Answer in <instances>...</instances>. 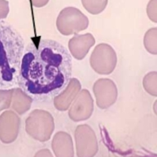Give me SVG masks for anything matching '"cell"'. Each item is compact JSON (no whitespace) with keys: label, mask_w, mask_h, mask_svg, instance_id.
<instances>
[{"label":"cell","mask_w":157,"mask_h":157,"mask_svg":"<svg viewBox=\"0 0 157 157\" xmlns=\"http://www.w3.org/2000/svg\"><path fill=\"white\" fill-rule=\"evenodd\" d=\"M90 64L98 74L109 75L113 73L117 64L116 51L108 43L97 45L90 57Z\"/></svg>","instance_id":"obj_5"},{"label":"cell","mask_w":157,"mask_h":157,"mask_svg":"<svg viewBox=\"0 0 157 157\" xmlns=\"http://www.w3.org/2000/svg\"><path fill=\"white\" fill-rule=\"evenodd\" d=\"M33 101L32 97L28 94L21 88H13V97L11 107L18 115L26 113L32 107Z\"/></svg>","instance_id":"obj_13"},{"label":"cell","mask_w":157,"mask_h":157,"mask_svg":"<svg viewBox=\"0 0 157 157\" xmlns=\"http://www.w3.org/2000/svg\"><path fill=\"white\" fill-rule=\"evenodd\" d=\"M55 129L54 119L51 113L43 109H35L25 120L27 134L40 142H46L51 137Z\"/></svg>","instance_id":"obj_3"},{"label":"cell","mask_w":157,"mask_h":157,"mask_svg":"<svg viewBox=\"0 0 157 157\" xmlns=\"http://www.w3.org/2000/svg\"><path fill=\"white\" fill-rule=\"evenodd\" d=\"M153 111H154V113L157 116V100L154 102V105H153Z\"/></svg>","instance_id":"obj_22"},{"label":"cell","mask_w":157,"mask_h":157,"mask_svg":"<svg viewBox=\"0 0 157 157\" xmlns=\"http://www.w3.org/2000/svg\"><path fill=\"white\" fill-rule=\"evenodd\" d=\"M21 128V118L17 113L6 110L0 115V141L10 144L16 141Z\"/></svg>","instance_id":"obj_9"},{"label":"cell","mask_w":157,"mask_h":157,"mask_svg":"<svg viewBox=\"0 0 157 157\" xmlns=\"http://www.w3.org/2000/svg\"><path fill=\"white\" fill-rule=\"evenodd\" d=\"M72 61L61 43L40 39L25 47L18 85L37 100L54 98L66 87L71 78Z\"/></svg>","instance_id":"obj_1"},{"label":"cell","mask_w":157,"mask_h":157,"mask_svg":"<svg viewBox=\"0 0 157 157\" xmlns=\"http://www.w3.org/2000/svg\"><path fill=\"white\" fill-rule=\"evenodd\" d=\"M93 92L96 104L99 109H107L116 103L118 89L116 83L108 78H99L93 86Z\"/></svg>","instance_id":"obj_7"},{"label":"cell","mask_w":157,"mask_h":157,"mask_svg":"<svg viewBox=\"0 0 157 157\" xmlns=\"http://www.w3.org/2000/svg\"><path fill=\"white\" fill-rule=\"evenodd\" d=\"M95 44V39L90 33L75 35L68 41V49L71 55L81 61L87 55L90 48Z\"/></svg>","instance_id":"obj_11"},{"label":"cell","mask_w":157,"mask_h":157,"mask_svg":"<svg viewBox=\"0 0 157 157\" xmlns=\"http://www.w3.org/2000/svg\"><path fill=\"white\" fill-rule=\"evenodd\" d=\"M51 148L56 157H74L75 155L72 138L64 131H58L54 134Z\"/></svg>","instance_id":"obj_12"},{"label":"cell","mask_w":157,"mask_h":157,"mask_svg":"<svg viewBox=\"0 0 157 157\" xmlns=\"http://www.w3.org/2000/svg\"><path fill=\"white\" fill-rule=\"evenodd\" d=\"M50 0H31V2L35 7H43L49 2Z\"/></svg>","instance_id":"obj_21"},{"label":"cell","mask_w":157,"mask_h":157,"mask_svg":"<svg viewBox=\"0 0 157 157\" xmlns=\"http://www.w3.org/2000/svg\"><path fill=\"white\" fill-rule=\"evenodd\" d=\"M56 26L58 32L63 36L76 35L87 29L89 19L78 8L68 6L59 13L56 21Z\"/></svg>","instance_id":"obj_4"},{"label":"cell","mask_w":157,"mask_h":157,"mask_svg":"<svg viewBox=\"0 0 157 157\" xmlns=\"http://www.w3.org/2000/svg\"><path fill=\"white\" fill-rule=\"evenodd\" d=\"M94 99L90 91L81 90L68 110V116L73 122H82L88 120L94 112Z\"/></svg>","instance_id":"obj_8"},{"label":"cell","mask_w":157,"mask_h":157,"mask_svg":"<svg viewBox=\"0 0 157 157\" xmlns=\"http://www.w3.org/2000/svg\"><path fill=\"white\" fill-rule=\"evenodd\" d=\"M34 157H54L53 154L51 153L50 150L47 148H43V149L39 150L35 154Z\"/></svg>","instance_id":"obj_20"},{"label":"cell","mask_w":157,"mask_h":157,"mask_svg":"<svg viewBox=\"0 0 157 157\" xmlns=\"http://www.w3.org/2000/svg\"><path fill=\"white\" fill-rule=\"evenodd\" d=\"M77 157H94L98 152V142L94 130L87 124L77 126L74 133Z\"/></svg>","instance_id":"obj_6"},{"label":"cell","mask_w":157,"mask_h":157,"mask_svg":"<svg viewBox=\"0 0 157 157\" xmlns=\"http://www.w3.org/2000/svg\"><path fill=\"white\" fill-rule=\"evenodd\" d=\"M25 42L13 28L0 23V89L18 84Z\"/></svg>","instance_id":"obj_2"},{"label":"cell","mask_w":157,"mask_h":157,"mask_svg":"<svg viewBox=\"0 0 157 157\" xmlns=\"http://www.w3.org/2000/svg\"><path fill=\"white\" fill-rule=\"evenodd\" d=\"M80 90V82L78 78H71L66 87L54 98V105L55 109L60 112H64L69 109Z\"/></svg>","instance_id":"obj_10"},{"label":"cell","mask_w":157,"mask_h":157,"mask_svg":"<svg viewBox=\"0 0 157 157\" xmlns=\"http://www.w3.org/2000/svg\"><path fill=\"white\" fill-rule=\"evenodd\" d=\"M144 46L149 54L157 55V28H152L145 32Z\"/></svg>","instance_id":"obj_15"},{"label":"cell","mask_w":157,"mask_h":157,"mask_svg":"<svg viewBox=\"0 0 157 157\" xmlns=\"http://www.w3.org/2000/svg\"><path fill=\"white\" fill-rule=\"evenodd\" d=\"M146 13L150 21L157 23V0H149L147 4Z\"/></svg>","instance_id":"obj_18"},{"label":"cell","mask_w":157,"mask_h":157,"mask_svg":"<svg viewBox=\"0 0 157 157\" xmlns=\"http://www.w3.org/2000/svg\"><path fill=\"white\" fill-rule=\"evenodd\" d=\"M9 12V2L7 0H0V20L7 17Z\"/></svg>","instance_id":"obj_19"},{"label":"cell","mask_w":157,"mask_h":157,"mask_svg":"<svg viewBox=\"0 0 157 157\" xmlns=\"http://www.w3.org/2000/svg\"><path fill=\"white\" fill-rule=\"evenodd\" d=\"M13 97L12 89H0V113L11 106Z\"/></svg>","instance_id":"obj_17"},{"label":"cell","mask_w":157,"mask_h":157,"mask_svg":"<svg viewBox=\"0 0 157 157\" xmlns=\"http://www.w3.org/2000/svg\"><path fill=\"white\" fill-rule=\"evenodd\" d=\"M143 87L148 94L157 97V71H150L142 81Z\"/></svg>","instance_id":"obj_16"},{"label":"cell","mask_w":157,"mask_h":157,"mask_svg":"<svg viewBox=\"0 0 157 157\" xmlns=\"http://www.w3.org/2000/svg\"><path fill=\"white\" fill-rule=\"evenodd\" d=\"M82 6L90 14L97 15L103 12L109 0H81Z\"/></svg>","instance_id":"obj_14"}]
</instances>
